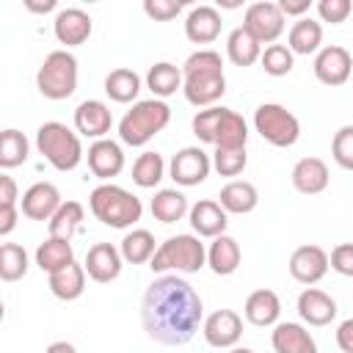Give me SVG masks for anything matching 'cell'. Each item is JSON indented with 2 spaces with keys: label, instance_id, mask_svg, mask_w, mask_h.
<instances>
[{
  "label": "cell",
  "instance_id": "1",
  "mask_svg": "<svg viewBox=\"0 0 353 353\" xmlns=\"http://www.w3.org/2000/svg\"><path fill=\"white\" fill-rule=\"evenodd\" d=\"M201 314L204 306L199 292L176 273L154 279L143 292V303H141L143 331L160 345L176 347L190 342L201 325Z\"/></svg>",
  "mask_w": 353,
  "mask_h": 353
},
{
  "label": "cell",
  "instance_id": "2",
  "mask_svg": "<svg viewBox=\"0 0 353 353\" xmlns=\"http://www.w3.org/2000/svg\"><path fill=\"white\" fill-rule=\"evenodd\" d=\"M182 94L196 108H212L226 94L223 61L215 50H199L182 63Z\"/></svg>",
  "mask_w": 353,
  "mask_h": 353
},
{
  "label": "cell",
  "instance_id": "3",
  "mask_svg": "<svg viewBox=\"0 0 353 353\" xmlns=\"http://www.w3.org/2000/svg\"><path fill=\"white\" fill-rule=\"evenodd\" d=\"M190 127L201 143H212L215 149H245L248 141V124L232 108H204L193 116Z\"/></svg>",
  "mask_w": 353,
  "mask_h": 353
},
{
  "label": "cell",
  "instance_id": "4",
  "mask_svg": "<svg viewBox=\"0 0 353 353\" xmlns=\"http://www.w3.org/2000/svg\"><path fill=\"white\" fill-rule=\"evenodd\" d=\"M88 207H91L94 218L102 221V223L110 226V229H127V226L138 223L141 215H143L141 199H138L135 193L119 188V185H110V182L97 185V188L91 190Z\"/></svg>",
  "mask_w": 353,
  "mask_h": 353
},
{
  "label": "cell",
  "instance_id": "5",
  "mask_svg": "<svg viewBox=\"0 0 353 353\" xmlns=\"http://www.w3.org/2000/svg\"><path fill=\"white\" fill-rule=\"evenodd\" d=\"M168 121H171V108L163 99H141L121 116L119 138L127 146H143L157 132H163Z\"/></svg>",
  "mask_w": 353,
  "mask_h": 353
},
{
  "label": "cell",
  "instance_id": "6",
  "mask_svg": "<svg viewBox=\"0 0 353 353\" xmlns=\"http://www.w3.org/2000/svg\"><path fill=\"white\" fill-rule=\"evenodd\" d=\"M36 149L55 171H74L83 160L80 135L61 121H44L36 130Z\"/></svg>",
  "mask_w": 353,
  "mask_h": 353
},
{
  "label": "cell",
  "instance_id": "7",
  "mask_svg": "<svg viewBox=\"0 0 353 353\" xmlns=\"http://www.w3.org/2000/svg\"><path fill=\"white\" fill-rule=\"evenodd\" d=\"M207 265V248L199 234H174L157 245L149 268L154 273L176 270V273H199Z\"/></svg>",
  "mask_w": 353,
  "mask_h": 353
},
{
  "label": "cell",
  "instance_id": "8",
  "mask_svg": "<svg viewBox=\"0 0 353 353\" xmlns=\"http://www.w3.org/2000/svg\"><path fill=\"white\" fill-rule=\"evenodd\" d=\"M36 88L47 99H66L77 91V58L69 50H52L36 72Z\"/></svg>",
  "mask_w": 353,
  "mask_h": 353
},
{
  "label": "cell",
  "instance_id": "9",
  "mask_svg": "<svg viewBox=\"0 0 353 353\" xmlns=\"http://www.w3.org/2000/svg\"><path fill=\"white\" fill-rule=\"evenodd\" d=\"M254 130L279 149H290L301 138V121L292 110H287L279 102H265L254 110Z\"/></svg>",
  "mask_w": 353,
  "mask_h": 353
},
{
  "label": "cell",
  "instance_id": "10",
  "mask_svg": "<svg viewBox=\"0 0 353 353\" xmlns=\"http://www.w3.org/2000/svg\"><path fill=\"white\" fill-rule=\"evenodd\" d=\"M243 28H245L259 44H276V39L284 33V14H281L279 3L259 0V3H251V6L245 8Z\"/></svg>",
  "mask_w": 353,
  "mask_h": 353
},
{
  "label": "cell",
  "instance_id": "11",
  "mask_svg": "<svg viewBox=\"0 0 353 353\" xmlns=\"http://www.w3.org/2000/svg\"><path fill=\"white\" fill-rule=\"evenodd\" d=\"M210 168H212V160L210 154L201 149V146H185L179 149L171 163H168V174L176 185L182 188H193V185H201L207 176H210Z\"/></svg>",
  "mask_w": 353,
  "mask_h": 353
},
{
  "label": "cell",
  "instance_id": "12",
  "mask_svg": "<svg viewBox=\"0 0 353 353\" xmlns=\"http://www.w3.org/2000/svg\"><path fill=\"white\" fill-rule=\"evenodd\" d=\"M201 334L210 347L232 350L243 336V317L234 309H218L201 323Z\"/></svg>",
  "mask_w": 353,
  "mask_h": 353
},
{
  "label": "cell",
  "instance_id": "13",
  "mask_svg": "<svg viewBox=\"0 0 353 353\" xmlns=\"http://www.w3.org/2000/svg\"><path fill=\"white\" fill-rule=\"evenodd\" d=\"M353 72V58L345 47L328 44L314 55V77L323 85H342Z\"/></svg>",
  "mask_w": 353,
  "mask_h": 353
},
{
  "label": "cell",
  "instance_id": "14",
  "mask_svg": "<svg viewBox=\"0 0 353 353\" xmlns=\"http://www.w3.org/2000/svg\"><path fill=\"white\" fill-rule=\"evenodd\" d=\"M328 268H331L328 254L320 245H312V243L298 245L290 256V276L301 284H309V287L317 284L328 273Z\"/></svg>",
  "mask_w": 353,
  "mask_h": 353
},
{
  "label": "cell",
  "instance_id": "15",
  "mask_svg": "<svg viewBox=\"0 0 353 353\" xmlns=\"http://www.w3.org/2000/svg\"><path fill=\"white\" fill-rule=\"evenodd\" d=\"M121 262H124V256H121V251H119L113 243H97V245L88 248L83 268H85V273H88L91 281H97V284H110V281L119 279Z\"/></svg>",
  "mask_w": 353,
  "mask_h": 353
},
{
  "label": "cell",
  "instance_id": "16",
  "mask_svg": "<svg viewBox=\"0 0 353 353\" xmlns=\"http://www.w3.org/2000/svg\"><path fill=\"white\" fill-rule=\"evenodd\" d=\"M110 124H113V116H110V108L102 99H85L74 110V130L83 138L102 141L110 132Z\"/></svg>",
  "mask_w": 353,
  "mask_h": 353
},
{
  "label": "cell",
  "instance_id": "17",
  "mask_svg": "<svg viewBox=\"0 0 353 353\" xmlns=\"http://www.w3.org/2000/svg\"><path fill=\"white\" fill-rule=\"evenodd\" d=\"M61 204V190L52 182H36L22 193V215L30 221H50Z\"/></svg>",
  "mask_w": 353,
  "mask_h": 353
},
{
  "label": "cell",
  "instance_id": "18",
  "mask_svg": "<svg viewBox=\"0 0 353 353\" xmlns=\"http://www.w3.org/2000/svg\"><path fill=\"white\" fill-rule=\"evenodd\" d=\"M188 218H190V226H193V232H196L199 237H212V240H215V237L226 234L229 212H226L218 201H212V199L196 201V204L190 207Z\"/></svg>",
  "mask_w": 353,
  "mask_h": 353
},
{
  "label": "cell",
  "instance_id": "19",
  "mask_svg": "<svg viewBox=\"0 0 353 353\" xmlns=\"http://www.w3.org/2000/svg\"><path fill=\"white\" fill-rule=\"evenodd\" d=\"M52 30H55V39L61 44L77 47V44L88 41V36L94 30V22L83 8H61L55 22H52Z\"/></svg>",
  "mask_w": 353,
  "mask_h": 353
},
{
  "label": "cell",
  "instance_id": "20",
  "mask_svg": "<svg viewBox=\"0 0 353 353\" xmlns=\"http://www.w3.org/2000/svg\"><path fill=\"white\" fill-rule=\"evenodd\" d=\"M88 168L97 179H110V176H119L121 168H124V152L116 141L110 138H102V141H94L88 146Z\"/></svg>",
  "mask_w": 353,
  "mask_h": 353
},
{
  "label": "cell",
  "instance_id": "21",
  "mask_svg": "<svg viewBox=\"0 0 353 353\" xmlns=\"http://www.w3.org/2000/svg\"><path fill=\"white\" fill-rule=\"evenodd\" d=\"M292 188L298 193H306V196H314V193H323L328 188V165L325 160L320 157H301L295 165H292Z\"/></svg>",
  "mask_w": 353,
  "mask_h": 353
},
{
  "label": "cell",
  "instance_id": "22",
  "mask_svg": "<svg viewBox=\"0 0 353 353\" xmlns=\"http://www.w3.org/2000/svg\"><path fill=\"white\" fill-rule=\"evenodd\" d=\"M298 314L309 325H328L336 317V301L317 287H306L298 295Z\"/></svg>",
  "mask_w": 353,
  "mask_h": 353
},
{
  "label": "cell",
  "instance_id": "23",
  "mask_svg": "<svg viewBox=\"0 0 353 353\" xmlns=\"http://www.w3.org/2000/svg\"><path fill=\"white\" fill-rule=\"evenodd\" d=\"M243 314L251 325L256 328H268V325H276L279 323V314H281V301L273 290H254L248 298H245V306H243Z\"/></svg>",
  "mask_w": 353,
  "mask_h": 353
},
{
  "label": "cell",
  "instance_id": "24",
  "mask_svg": "<svg viewBox=\"0 0 353 353\" xmlns=\"http://www.w3.org/2000/svg\"><path fill=\"white\" fill-rule=\"evenodd\" d=\"M270 342L276 353H317L314 336L301 323H276Z\"/></svg>",
  "mask_w": 353,
  "mask_h": 353
},
{
  "label": "cell",
  "instance_id": "25",
  "mask_svg": "<svg viewBox=\"0 0 353 353\" xmlns=\"http://www.w3.org/2000/svg\"><path fill=\"white\" fill-rule=\"evenodd\" d=\"M185 36L193 44H210L221 36V14L212 6H196L185 19Z\"/></svg>",
  "mask_w": 353,
  "mask_h": 353
},
{
  "label": "cell",
  "instance_id": "26",
  "mask_svg": "<svg viewBox=\"0 0 353 353\" xmlns=\"http://www.w3.org/2000/svg\"><path fill=\"white\" fill-rule=\"evenodd\" d=\"M240 259H243V251H240V243L229 234H221L210 243L207 248V265L215 276H232L237 268H240Z\"/></svg>",
  "mask_w": 353,
  "mask_h": 353
},
{
  "label": "cell",
  "instance_id": "27",
  "mask_svg": "<svg viewBox=\"0 0 353 353\" xmlns=\"http://www.w3.org/2000/svg\"><path fill=\"white\" fill-rule=\"evenodd\" d=\"M218 199H221L218 204H221L226 212H232V215H248V212H254L256 204H259L256 188H254L251 182H245V179H232L229 185H223L221 193H218Z\"/></svg>",
  "mask_w": 353,
  "mask_h": 353
},
{
  "label": "cell",
  "instance_id": "28",
  "mask_svg": "<svg viewBox=\"0 0 353 353\" xmlns=\"http://www.w3.org/2000/svg\"><path fill=\"white\" fill-rule=\"evenodd\" d=\"M85 268L77 262H69L66 268L50 273V292L58 301H77L85 292Z\"/></svg>",
  "mask_w": 353,
  "mask_h": 353
},
{
  "label": "cell",
  "instance_id": "29",
  "mask_svg": "<svg viewBox=\"0 0 353 353\" xmlns=\"http://www.w3.org/2000/svg\"><path fill=\"white\" fill-rule=\"evenodd\" d=\"M287 47L292 50V55H312V52H320V44H323V25L314 22L312 17H301L292 28H290V36H287Z\"/></svg>",
  "mask_w": 353,
  "mask_h": 353
},
{
  "label": "cell",
  "instance_id": "30",
  "mask_svg": "<svg viewBox=\"0 0 353 353\" xmlns=\"http://www.w3.org/2000/svg\"><path fill=\"white\" fill-rule=\"evenodd\" d=\"M83 218H85V210H83V204L80 201H63L61 207H58V212L47 221V229H50V237H58V240H69L72 243V237L80 232V226H83Z\"/></svg>",
  "mask_w": 353,
  "mask_h": 353
},
{
  "label": "cell",
  "instance_id": "31",
  "mask_svg": "<svg viewBox=\"0 0 353 353\" xmlns=\"http://www.w3.org/2000/svg\"><path fill=\"white\" fill-rule=\"evenodd\" d=\"M226 55H229V61L234 66H251V63H256L262 58V44L240 25L226 39Z\"/></svg>",
  "mask_w": 353,
  "mask_h": 353
},
{
  "label": "cell",
  "instance_id": "32",
  "mask_svg": "<svg viewBox=\"0 0 353 353\" xmlns=\"http://www.w3.org/2000/svg\"><path fill=\"white\" fill-rule=\"evenodd\" d=\"M188 212H190L188 199H185L176 188H163V190H157L154 199H152V215H154L160 223H176V221H182Z\"/></svg>",
  "mask_w": 353,
  "mask_h": 353
},
{
  "label": "cell",
  "instance_id": "33",
  "mask_svg": "<svg viewBox=\"0 0 353 353\" xmlns=\"http://www.w3.org/2000/svg\"><path fill=\"white\" fill-rule=\"evenodd\" d=\"M146 85L152 88L154 99H165L182 88V69H176L168 61H160L146 72Z\"/></svg>",
  "mask_w": 353,
  "mask_h": 353
},
{
  "label": "cell",
  "instance_id": "34",
  "mask_svg": "<svg viewBox=\"0 0 353 353\" xmlns=\"http://www.w3.org/2000/svg\"><path fill=\"white\" fill-rule=\"evenodd\" d=\"M105 94L113 99V102H135L138 94H141V77L132 72V69H113L108 77H105Z\"/></svg>",
  "mask_w": 353,
  "mask_h": 353
},
{
  "label": "cell",
  "instance_id": "35",
  "mask_svg": "<svg viewBox=\"0 0 353 353\" xmlns=\"http://www.w3.org/2000/svg\"><path fill=\"white\" fill-rule=\"evenodd\" d=\"M119 251H121L124 262H130V265L152 262V256H154V251H157V248H154V234H152L149 229H132V232L124 234Z\"/></svg>",
  "mask_w": 353,
  "mask_h": 353
},
{
  "label": "cell",
  "instance_id": "36",
  "mask_svg": "<svg viewBox=\"0 0 353 353\" xmlns=\"http://www.w3.org/2000/svg\"><path fill=\"white\" fill-rule=\"evenodd\" d=\"M69 262H74V251L69 240H58V237H47L39 248H36V265L47 273H55L61 268H66Z\"/></svg>",
  "mask_w": 353,
  "mask_h": 353
},
{
  "label": "cell",
  "instance_id": "37",
  "mask_svg": "<svg viewBox=\"0 0 353 353\" xmlns=\"http://www.w3.org/2000/svg\"><path fill=\"white\" fill-rule=\"evenodd\" d=\"M165 176V160L160 152H143L132 163V182L138 188H154Z\"/></svg>",
  "mask_w": 353,
  "mask_h": 353
},
{
  "label": "cell",
  "instance_id": "38",
  "mask_svg": "<svg viewBox=\"0 0 353 353\" xmlns=\"http://www.w3.org/2000/svg\"><path fill=\"white\" fill-rule=\"evenodd\" d=\"M28 152H30V143H28V138L19 130L8 127V130L0 132V165L3 168L22 165L28 160Z\"/></svg>",
  "mask_w": 353,
  "mask_h": 353
},
{
  "label": "cell",
  "instance_id": "39",
  "mask_svg": "<svg viewBox=\"0 0 353 353\" xmlns=\"http://www.w3.org/2000/svg\"><path fill=\"white\" fill-rule=\"evenodd\" d=\"M25 273H28V251L19 243H3L0 245V279L19 281Z\"/></svg>",
  "mask_w": 353,
  "mask_h": 353
},
{
  "label": "cell",
  "instance_id": "40",
  "mask_svg": "<svg viewBox=\"0 0 353 353\" xmlns=\"http://www.w3.org/2000/svg\"><path fill=\"white\" fill-rule=\"evenodd\" d=\"M259 63H262V69H265L270 77H284V74L292 72L295 55H292V50H290L287 44H268V47L262 50Z\"/></svg>",
  "mask_w": 353,
  "mask_h": 353
},
{
  "label": "cell",
  "instance_id": "41",
  "mask_svg": "<svg viewBox=\"0 0 353 353\" xmlns=\"http://www.w3.org/2000/svg\"><path fill=\"white\" fill-rule=\"evenodd\" d=\"M245 163H248L245 149H215V154H212V168L221 176H237V174H243Z\"/></svg>",
  "mask_w": 353,
  "mask_h": 353
},
{
  "label": "cell",
  "instance_id": "42",
  "mask_svg": "<svg viewBox=\"0 0 353 353\" xmlns=\"http://www.w3.org/2000/svg\"><path fill=\"white\" fill-rule=\"evenodd\" d=\"M331 157L336 160L339 168L353 171V124H345L334 132L331 141Z\"/></svg>",
  "mask_w": 353,
  "mask_h": 353
},
{
  "label": "cell",
  "instance_id": "43",
  "mask_svg": "<svg viewBox=\"0 0 353 353\" xmlns=\"http://www.w3.org/2000/svg\"><path fill=\"white\" fill-rule=\"evenodd\" d=\"M353 11V3L350 0H320L317 3V14L323 22H331V25H339L350 17Z\"/></svg>",
  "mask_w": 353,
  "mask_h": 353
},
{
  "label": "cell",
  "instance_id": "44",
  "mask_svg": "<svg viewBox=\"0 0 353 353\" xmlns=\"http://www.w3.org/2000/svg\"><path fill=\"white\" fill-rule=\"evenodd\" d=\"M143 11L154 22H168L182 11V3L179 0H143Z\"/></svg>",
  "mask_w": 353,
  "mask_h": 353
},
{
  "label": "cell",
  "instance_id": "45",
  "mask_svg": "<svg viewBox=\"0 0 353 353\" xmlns=\"http://www.w3.org/2000/svg\"><path fill=\"white\" fill-rule=\"evenodd\" d=\"M328 262H331V268H334L339 276L353 279V243H339V245L331 251Z\"/></svg>",
  "mask_w": 353,
  "mask_h": 353
},
{
  "label": "cell",
  "instance_id": "46",
  "mask_svg": "<svg viewBox=\"0 0 353 353\" xmlns=\"http://www.w3.org/2000/svg\"><path fill=\"white\" fill-rule=\"evenodd\" d=\"M0 207H17V182L8 174H0Z\"/></svg>",
  "mask_w": 353,
  "mask_h": 353
},
{
  "label": "cell",
  "instance_id": "47",
  "mask_svg": "<svg viewBox=\"0 0 353 353\" xmlns=\"http://www.w3.org/2000/svg\"><path fill=\"white\" fill-rule=\"evenodd\" d=\"M336 345H339L342 353H353V317L339 323V328H336Z\"/></svg>",
  "mask_w": 353,
  "mask_h": 353
},
{
  "label": "cell",
  "instance_id": "48",
  "mask_svg": "<svg viewBox=\"0 0 353 353\" xmlns=\"http://www.w3.org/2000/svg\"><path fill=\"white\" fill-rule=\"evenodd\" d=\"M309 6H312L309 0H279L281 14H284V17H298V19L309 11Z\"/></svg>",
  "mask_w": 353,
  "mask_h": 353
},
{
  "label": "cell",
  "instance_id": "49",
  "mask_svg": "<svg viewBox=\"0 0 353 353\" xmlns=\"http://www.w3.org/2000/svg\"><path fill=\"white\" fill-rule=\"evenodd\" d=\"M17 218H19L17 207H0V237H8L14 232Z\"/></svg>",
  "mask_w": 353,
  "mask_h": 353
},
{
  "label": "cell",
  "instance_id": "50",
  "mask_svg": "<svg viewBox=\"0 0 353 353\" xmlns=\"http://www.w3.org/2000/svg\"><path fill=\"white\" fill-rule=\"evenodd\" d=\"M55 6H58L55 0H44V3H39V0H25V8L33 11V14H47V11H52Z\"/></svg>",
  "mask_w": 353,
  "mask_h": 353
},
{
  "label": "cell",
  "instance_id": "51",
  "mask_svg": "<svg viewBox=\"0 0 353 353\" xmlns=\"http://www.w3.org/2000/svg\"><path fill=\"white\" fill-rule=\"evenodd\" d=\"M44 353H77V347L72 342H52Z\"/></svg>",
  "mask_w": 353,
  "mask_h": 353
},
{
  "label": "cell",
  "instance_id": "52",
  "mask_svg": "<svg viewBox=\"0 0 353 353\" xmlns=\"http://www.w3.org/2000/svg\"><path fill=\"white\" fill-rule=\"evenodd\" d=\"M229 353H254V350H251V347H232Z\"/></svg>",
  "mask_w": 353,
  "mask_h": 353
}]
</instances>
